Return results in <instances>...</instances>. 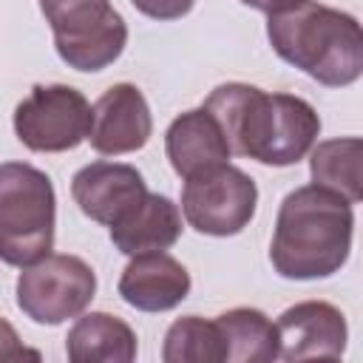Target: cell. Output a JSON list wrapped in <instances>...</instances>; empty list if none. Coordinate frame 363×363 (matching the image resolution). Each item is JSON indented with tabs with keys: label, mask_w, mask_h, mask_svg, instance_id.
Listing matches in <instances>:
<instances>
[{
	"label": "cell",
	"mask_w": 363,
	"mask_h": 363,
	"mask_svg": "<svg viewBox=\"0 0 363 363\" xmlns=\"http://www.w3.org/2000/svg\"><path fill=\"white\" fill-rule=\"evenodd\" d=\"M164 153L170 159V167L182 179L201 173V170H210L216 164H227L233 156L221 125L204 108L184 111L167 125Z\"/></svg>",
	"instance_id": "13"
},
{
	"label": "cell",
	"mask_w": 363,
	"mask_h": 363,
	"mask_svg": "<svg viewBox=\"0 0 363 363\" xmlns=\"http://www.w3.org/2000/svg\"><path fill=\"white\" fill-rule=\"evenodd\" d=\"M244 6L255 9V11H264V14H275V11H284V9H292L298 6L301 0H241Z\"/></svg>",
	"instance_id": "21"
},
{
	"label": "cell",
	"mask_w": 363,
	"mask_h": 363,
	"mask_svg": "<svg viewBox=\"0 0 363 363\" xmlns=\"http://www.w3.org/2000/svg\"><path fill=\"white\" fill-rule=\"evenodd\" d=\"M281 360H340L349 340L346 315L329 301H301L278 315Z\"/></svg>",
	"instance_id": "9"
},
{
	"label": "cell",
	"mask_w": 363,
	"mask_h": 363,
	"mask_svg": "<svg viewBox=\"0 0 363 363\" xmlns=\"http://www.w3.org/2000/svg\"><path fill=\"white\" fill-rule=\"evenodd\" d=\"M312 184L335 190L349 204L363 199V142L357 136H340L315 142L309 150Z\"/></svg>",
	"instance_id": "17"
},
{
	"label": "cell",
	"mask_w": 363,
	"mask_h": 363,
	"mask_svg": "<svg viewBox=\"0 0 363 363\" xmlns=\"http://www.w3.org/2000/svg\"><path fill=\"white\" fill-rule=\"evenodd\" d=\"M65 354L74 363H130L136 357V332L111 312L77 315L65 337Z\"/></svg>",
	"instance_id": "15"
},
{
	"label": "cell",
	"mask_w": 363,
	"mask_h": 363,
	"mask_svg": "<svg viewBox=\"0 0 363 363\" xmlns=\"http://www.w3.org/2000/svg\"><path fill=\"white\" fill-rule=\"evenodd\" d=\"M354 210L320 184H303L284 196L269 241V261L281 278L318 281L340 272L352 252Z\"/></svg>",
	"instance_id": "2"
},
{
	"label": "cell",
	"mask_w": 363,
	"mask_h": 363,
	"mask_svg": "<svg viewBox=\"0 0 363 363\" xmlns=\"http://www.w3.org/2000/svg\"><path fill=\"white\" fill-rule=\"evenodd\" d=\"M57 196L45 170L28 162H0V261L34 264L54 247Z\"/></svg>",
	"instance_id": "4"
},
{
	"label": "cell",
	"mask_w": 363,
	"mask_h": 363,
	"mask_svg": "<svg viewBox=\"0 0 363 363\" xmlns=\"http://www.w3.org/2000/svg\"><path fill=\"white\" fill-rule=\"evenodd\" d=\"M147 193L142 173L122 162H91L71 179V196L82 216L96 224H116Z\"/></svg>",
	"instance_id": "11"
},
{
	"label": "cell",
	"mask_w": 363,
	"mask_h": 363,
	"mask_svg": "<svg viewBox=\"0 0 363 363\" xmlns=\"http://www.w3.org/2000/svg\"><path fill=\"white\" fill-rule=\"evenodd\" d=\"M136 11L150 20H179L193 11L196 0H130Z\"/></svg>",
	"instance_id": "19"
},
{
	"label": "cell",
	"mask_w": 363,
	"mask_h": 363,
	"mask_svg": "<svg viewBox=\"0 0 363 363\" xmlns=\"http://www.w3.org/2000/svg\"><path fill=\"white\" fill-rule=\"evenodd\" d=\"M91 105L82 91L54 82L34 85L14 108V133L34 153H65L88 139Z\"/></svg>",
	"instance_id": "8"
},
{
	"label": "cell",
	"mask_w": 363,
	"mask_h": 363,
	"mask_svg": "<svg viewBox=\"0 0 363 363\" xmlns=\"http://www.w3.org/2000/svg\"><path fill=\"white\" fill-rule=\"evenodd\" d=\"M164 363H221L224 343L216 320H204L199 315L176 318L162 343Z\"/></svg>",
	"instance_id": "18"
},
{
	"label": "cell",
	"mask_w": 363,
	"mask_h": 363,
	"mask_svg": "<svg viewBox=\"0 0 363 363\" xmlns=\"http://www.w3.org/2000/svg\"><path fill=\"white\" fill-rule=\"evenodd\" d=\"M182 238V210L162 193H145L116 224H111V241L125 255L170 250Z\"/></svg>",
	"instance_id": "14"
},
{
	"label": "cell",
	"mask_w": 363,
	"mask_h": 363,
	"mask_svg": "<svg viewBox=\"0 0 363 363\" xmlns=\"http://www.w3.org/2000/svg\"><path fill=\"white\" fill-rule=\"evenodd\" d=\"M40 357L43 354L37 349H28L20 340L17 329L6 318H0V360H40Z\"/></svg>",
	"instance_id": "20"
},
{
	"label": "cell",
	"mask_w": 363,
	"mask_h": 363,
	"mask_svg": "<svg viewBox=\"0 0 363 363\" xmlns=\"http://www.w3.org/2000/svg\"><path fill=\"white\" fill-rule=\"evenodd\" d=\"M201 108L221 125L233 153L269 167L298 164L320 133V116L306 99L247 82L213 88Z\"/></svg>",
	"instance_id": "1"
},
{
	"label": "cell",
	"mask_w": 363,
	"mask_h": 363,
	"mask_svg": "<svg viewBox=\"0 0 363 363\" xmlns=\"http://www.w3.org/2000/svg\"><path fill=\"white\" fill-rule=\"evenodd\" d=\"M122 301L139 312L176 309L190 295V272L164 250L130 255L116 284Z\"/></svg>",
	"instance_id": "12"
},
{
	"label": "cell",
	"mask_w": 363,
	"mask_h": 363,
	"mask_svg": "<svg viewBox=\"0 0 363 363\" xmlns=\"http://www.w3.org/2000/svg\"><path fill=\"white\" fill-rule=\"evenodd\" d=\"M60 60L77 71H102L128 45V23L111 0H40Z\"/></svg>",
	"instance_id": "5"
},
{
	"label": "cell",
	"mask_w": 363,
	"mask_h": 363,
	"mask_svg": "<svg viewBox=\"0 0 363 363\" xmlns=\"http://www.w3.org/2000/svg\"><path fill=\"white\" fill-rule=\"evenodd\" d=\"M20 269L17 306L34 323L60 326L82 315L96 295V275L79 255L48 252Z\"/></svg>",
	"instance_id": "6"
},
{
	"label": "cell",
	"mask_w": 363,
	"mask_h": 363,
	"mask_svg": "<svg viewBox=\"0 0 363 363\" xmlns=\"http://www.w3.org/2000/svg\"><path fill=\"white\" fill-rule=\"evenodd\" d=\"M153 136V116L145 94L130 82L111 85L91 108L88 142L102 156L142 150Z\"/></svg>",
	"instance_id": "10"
},
{
	"label": "cell",
	"mask_w": 363,
	"mask_h": 363,
	"mask_svg": "<svg viewBox=\"0 0 363 363\" xmlns=\"http://www.w3.org/2000/svg\"><path fill=\"white\" fill-rule=\"evenodd\" d=\"M272 51L326 88H346L363 74V31L357 17L301 0L267 20Z\"/></svg>",
	"instance_id": "3"
},
{
	"label": "cell",
	"mask_w": 363,
	"mask_h": 363,
	"mask_svg": "<svg viewBox=\"0 0 363 363\" xmlns=\"http://www.w3.org/2000/svg\"><path fill=\"white\" fill-rule=\"evenodd\" d=\"M227 363H272L278 360V329L252 306H235L216 318Z\"/></svg>",
	"instance_id": "16"
},
{
	"label": "cell",
	"mask_w": 363,
	"mask_h": 363,
	"mask_svg": "<svg viewBox=\"0 0 363 363\" xmlns=\"http://www.w3.org/2000/svg\"><path fill=\"white\" fill-rule=\"evenodd\" d=\"M258 187L252 176L230 162L187 176L182 187V213L201 235H238L252 221Z\"/></svg>",
	"instance_id": "7"
}]
</instances>
